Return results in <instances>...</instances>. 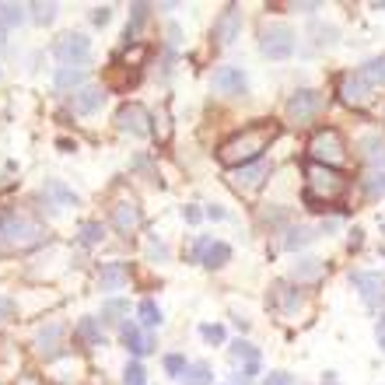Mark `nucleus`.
<instances>
[{"mask_svg":"<svg viewBox=\"0 0 385 385\" xmlns=\"http://www.w3.org/2000/svg\"><path fill=\"white\" fill-rule=\"evenodd\" d=\"M281 133V126L273 120H256L249 126H242L235 137H228L221 147H217V161L228 165V169H242V165H252L263 158V151L273 144V137Z\"/></svg>","mask_w":385,"mask_h":385,"instance_id":"nucleus-1","label":"nucleus"},{"mask_svg":"<svg viewBox=\"0 0 385 385\" xmlns=\"http://www.w3.org/2000/svg\"><path fill=\"white\" fill-rule=\"evenodd\" d=\"M347 176L329 169V165H315L308 161L305 165V203L312 210H326L329 203H337L344 193H347Z\"/></svg>","mask_w":385,"mask_h":385,"instance_id":"nucleus-2","label":"nucleus"},{"mask_svg":"<svg viewBox=\"0 0 385 385\" xmlns=\"http://www.w3.org/2000/svg\"><path fill=\"white\" fill-rule=\"evenodd\" d=\"M308 154H312L315 165H329V169H337V165L347 161V140L340 137V130L326 126V130L312 133V140H308Z\"/></svg>","mask_w":385,"mask_h":385,"instance_id":"nucleus-3","label":"nucleus"},{"mask_svg":"<svg viewBox=\"0 0 385 385\" xmlns=\"http://www.w3.org/2000/svg\"><path fill=\"white\" fill-rule=\"evenodd\" d=\"M42 228L28 217H4L0 221V245H11V249H32L42 242Z\"/></svg>","mask_w":385,"mask_h":385,"instance_id":"nucleus-4","label":"nucleus"},{"mask_svg":"<svg viewBox=\"0 0 385 385\" xmlns=\"http://www.w3.org/2000/svg\"><path fill=\"white\" fill-rule=\"evenodd\" d=\"M294 32L288 25H266L259 32V53L266 60H288L291 53H294Z\"/></svg>","mask_w":385,"mask_h":385,"instance_id":"nucleus-5","label":"nucleus"},{"mask_svg":"<svg viewBox=\"0 0 385 385\" xmlns=\"http://www.w3.org/2000/svg\"><path fill=\"white\" fill-rule=\"evenodd\" d=\"M350 284H354V291L361 294V301L368 308H382V301H385V273L357 270V273H350Z\"/></svg>","mask_w":385,"mask_h":385,"instance_id":"nucleus-6","label":"nucleus"},{"mask_svg":"<svg viewBox=\"0 0 385 385\" xmlns=\"http://www.w3.org/2000/svg\"><path fill=\"white\" fill-rule=\"evenodd\" d=\"M326 109V95H319V91H312V88H301V91H294L291 98H288V116L294 120V123H312L319 113Z\"/></svg>","mask_w":385,"mask_h":385,"instance_id":"nucleus-7","label":"nucleus"},{"mask_svg":"<svg viewBox=\"0 0 385 385\" xmlns=\"http://www.w3.org/2000/svg\"><path fill=\"white\" fill-rule=\"evenodd\" d=\"M53 57H57L64 67H84L88 57H91V42H88V35H81V32L64 35L57 46H53Z\"/></svg>","mask_w":385,"mask_h":385,"instance_id":"nucleus-8","label":"nucleus"},{"mask_svg":"<svg viewBox=\"0 0 385 385\" xmlns=\"http://www.w3.org/2000/svg\"><path fill=\"white\" fill-rule=\"evenodd\" d=\"M270 172H273V165L266 161V158H259V161H252V165H242V169H232V176H228V182L238 189V193H256L266 179H270Z\"/></svg>","mask_w":385,"mask_h":385,"instance_id":"nucleus-9","label":"nucleus"},{"mask_svg":"<svg viewBox=\"0 0 385 385\" xmlns=\"http://www.w3.org/2000/svg\"><path fill=\"white\" fill-rule=\"evenodd\" d=\"M151 123H154L151 113H147L144 105H137V102L123 105L120 113H116V126H120L123 133H130V137H151V133H154Z\"/></svg>","mask_w":385,"mask_h":385,"instance_id":"nucleus-10","label":"nucleus"},{"mask_svg":"<svg viewBox=\"0 0 385 385\" xmlns=\"http://www.w3.org/2000/svg\"><path fill=\"white\" fill-rule=\"evenodd\" d=\"M193 259L203 263L207 270H217V266H225V263L232 259V245H228V242H214V238H196Z\"/></svg>","mask_w":385,"mask_h":385,"instance_id":"nucleus-11","label":"nucleus"},{"mask_svg":"<svg viewBox=\"0 0 385 385\" xmlns=\"http://www.w3.org/2000/svg\"><path fill=\"white\" fill-rule=\"evenodd\" d=\"M214 35H217V42H221V46H232L242 35V8L238 4H228L221 11V18L214 21Z\"/></svg>","mask_w":385,"mask_h":385,"instance_id":"nucleus-12","label":"nucleus"},{"mask_svg":"<svg viewBox=\"0 0 385 385\" xmlns=\"http://www.w3.org/2000/svg\"><path fill=\"white\" fill-rule=\"evenodd\" d=\"M214 88L221 91V95H245L249 77H245V71H242V67L225 64V67H217V71H214Z\"/></svg>","mask_w":385,"mask_h":385,"instance_id":"nucleus-13","label":"nucleus"},{"mask_svg":"<svg viewBox=\"0 0 385 385\" xmlns=\"http://www.w3.org/2000/svg\"><path fill=\"white\" fill-rule=\"evenodd\" d=\"M371 84L361 77V71H350V74H344L340 77V98L347 102V105H354V109H361L368 98H371Z\"/></svg>","mask_w":385,"mask_h":385,"instance_id":"nucleus-14","label":"nucleus"},{"mask_svg":"<svg viewBox=\"0 0 385 385\" xmlns=\"http://www.w3.org/2000/svg\"><path fill=\"white\" fill-rule=\"evenodd\" d=\"M64 337H67V329L60 322H49L46 329H39V337H35V350L42 357H57L64 350Z\"/></svg>","mask_w":385,"mask_h":385,"instance_id":"nucleus-15","label":"nucleus"},{"mask_svg":"<svg viewBox=\"0 0 385 385\" xmlns=\"http://www.w3.org/2000/svg\"><path fill=\"white\" fill-rule=\"evenodd\" d=\"M270 305L277 308V312H284V315H298V308H301V294H298V288L277 281V284L270 288Z\"/></svg>","mask_w":385,"mask_h":385,"instance_id":"nucleus-16","label":"nucleus"},{"mask_svg":"<svg viewBox=\"0 0 385 385\" xmlns=\"http://www.w3.org/2000/svg\"><path fill=\"white\" fill-rule=\"evenodd\" d=\"M140 221H144V217H140V207L133 200H123V203L113 207V225H116L120 235H133L140 228Z\"/></svg>","mask_w":385,"mask_h":385,"instance_id":"nucleus-17","label":"nucleus"},{"mask_svg":"<svg viewBox=\"0 0 385 385\" xmlns=\"http://www.w3.org/2000/svg\"><path fill=\"white\" fill-rule=\"evenodd\" d=\"M357 151H361V161L371 165V172L385 169V137L382 133H364L361 144H357Z\"/></svg>","mask_w":385,"mask_h":385,"instance_id":"nucleus-18","label":"nucleus"},{"mask_svg":"<svg viewBox=\"0 0 385 385\" xmlns=\"http://www.w3.org/2000/svg\"><path fill=\"white\" fill-rule=\"evenodd\" d=\"M102 102H105V91H102V88H81V91L71 95V109H74L77 116H91V113H98Z\"/></svg>","mask_w":385,"mask_h":385,"instance_id":"nucleus-19","label":"nucleus"},{"mask_svg":"<svg viewBox=\"0 0 385 385\" xmlns=\"http://www.w3.org/2000/svg\"><path fill=\"white\" fill-rule=\"evenodd\" d=\"M326 273V263L322 259H315V256H305V259H298L294 266H291V277H294V284H315L319 277Z\"/></svg>","mask_w":385,"mask_h":385,"instance_id":"nucleus-20","label":"nucleus"},{"mask_svg":"<svg viewBox=\"0 0 385 385\" xmlns=\"http://www.w3.org/2000/svg\"><path fill=\"white\" fill-rule=\"evenodd\" d=\"M123 344H126V350L130 354H147V350H154V340L147 337V333H140V326L137 322H123Z\"/></svg>","mask_w":385,"mask_h":385,"instance_id":"nucleus-21","label":"nucleus"},{"mask_svg":"<svg viewBox=\"0 0 385 385\" xmlns=\"http://www.w3.org/2000/svg\"><path fill=\"white\" fill-rule=\"evenodd\" d=\"M42 196H46V200H53L57 207H77V193H74L67 182H60V179H46Z\"/></svg>","mask_w":385,"mask_h":385,"instance_id":"nucleus-22","label":"nucleus"},{"mask_svg":"<svg viewBox=\"0 0 385 385\" xmlns=\"http://www.w3.org/2000/svg\"><path fill=\"white\" fill-rule=\"evenodd\" d=\"M126 284V263H105L98 270V288L102 291H120Z\"/></svg>","mask_w":385,"mask_h":385,"instance_id":"nucleus-23","label":"nucleus"},{"mask_svg":"<svg viewBox=\"0 0 385 385\" xmlns=\"http://www.w3.org/2000/svg\"><path fill=\"white\" fill-rule=\"evenodd\" d=\"M312 242H315V232L305 228V225H298V228H284V235H281V249H288V252L305 249V245H312Z\"/></svg>","mask_w":385,"mask_h":385,"instance_id":"nucleus-24","label":"nucleus"},{"mask_svg":"<svg viewBox=\"0 0 385 385\" xmlns=\"http://www.w3.org/2000/svg\"><path fill=\"white\" fill-rule=\"evenodd\" d=\"M53 84H57L60 91H81V84H84V67H60L57 74H53Z\"/></svg>","mask_w":385,"mask_h":385,"instance_id":"nucleus-25","label":"nucleus"},{"mask_svg":"<svg viewBox=\"0 0 385 385\" xmlns=\"http://www.w3.org/2000/svg\"><path fill=\"white\" fill-rule=\"evenodd\" d=\"M228 354H232V361H235V364H242V368L263 364V361H259V350H256L249 340H235V344L228 347Z\"/></svg>","mask_w":385,"mask_h":385,"instance_id":"nucleus-26","label":"nucleus"},{"mask_svg":"<svg viewBox=\"0 0 385 385\" xmlns=\"http://www.w3.org/2000/svg\"><path fill=\"white\" fill-rule=\"evenodd\" d=\"M361 77H364L371 88L385 84V53H382V57H371V60L361 67Z\"/></svg>","mask_w":385,"mask_h":385,"instance_id":"nucleus-27","label":"nucleus"},{"mask_svg":"<svg viewBox=\"0 0 385 385\" xmlns=\"http://www.w3.org/2000/svg\"><path fill=\"white\" fill-rule=\"evenodd\" d=\"M98 322H102V319H91V315H88V319H81V322H77V329H74V333H77V340H88V344H102V347H105Z\"/></svg>","mask_w":385,"mask_h":385,"instance_id":"nucleus-28","label":"nucleus"},{"mask_svg":"<svg viewBox=\"0 0 385 385\" xmlns=\"http://www.w3.org/2000/svg\"><path fill=\"white\" fill-rule=\"evenodd\" d=\"M361 189H364V196H371V200L385 196V169H378V172H368V176L361 179Z\"/></svg>","mask_w":385,"mask_h":385,"instance_id":"nucleus-29","label":"nucleus"},{"mask_svg":"<svg viewBox=\"0 0 385 385\" xmlns=\"http://www.w3.org/2000/svg\"><path fill=\"white\" fill-rule=\"evenodd\" d=\"M25 21V8L18 4H0V32L4 28H18Z\"/></svg>","mask_w":385,"mask_h":385,"instance_id":"nucleus-30","label":"nucleus"},{"mask_svg":"<svg viewBox=\"0 0 385 385\" xmlns=\"http://www.w3.org/2000/svg\"><path fill=\"white\" fill-rule=\"evenodd\" d=\"M151 11H154L151 4H133V8H130V25H126V39H130V42H133L137 28H140V25L151 18Z\"/></svg>","mask_w":385,"mask_h":385,"instance_id":"nucleus-31","label":"nucleus"},{"mask_svg":"<svg viewBox=\"0 0 385 385\" xmlns=\"http://www.w3.org/2000/svg\"><path fill=\"white\" fill-rule=\"evenodd\" d=\"M105 238V228L98 225V221H84L81 228H77V242L81 245H98Z\"/></svg>","mask_w":385,"mask_h":385,"instance_id":"nucleus-32","label":"nucleus"},{"mask_svg":"<svg viewBox=\"0 0 385 385\" xmlns=\"http://www.w3.org/2000/svg\"><path fill=\"white\" fill-rule=\"evenodd\" d=\"M126 312H130V301L109 298V301L102 305V322H120V315H126Z\"/></svg>","mask_w":385,"mask_h":385,"instance_id":"nucleus-33","label":"nucleus"},{"mask_svg":"<svg viewBox=\"0 0 385 385\" xmlns=\"http://www.w3.org/2000/svg\"><path fill=\"white\" fill-rule=\"evenodd\" d=\"M137 315H140V322L147 326V329H154V326H161V308L151 301V298H144L140 305H137Z\"/></svg>","mask_w":385,"mask_h":385,"instance_id":"nucleus-34","label":"nucleus"},{"mask_svg":"<svg viewBox=\"0 0 385 385\" xmlns=\"http://www.w3.org/2000/svg\"><path fill=\"white\" fill-rule=\"evenodd\" d=\"M186 385H214V375L207 364H189L186 368Z\"/></svg>","mask_w":385,"mask_h":385,"instance_id":"nucleus-35","label":"nucleus"},{"mask_svg":"<svg viewBox=\"0 0 385 385\" xmlns=\"http://www.w3.org/2000/svg\"><path fill=\"white\" fill-rule=\"evenodd\" d=\"M28 11H32V21L35 25H49L53 18H57V4H32Z\"/></svg>","mask_w":385,"mask_h":385,"instance_id":"nucleus-36","label":"nucleus"},{"mask_svg":"<svg viewBox=\"0 0 385 385\" xmlns=\"http://www.w3.org/2000/svg\"><path fill=\"white\" fill-rule=\"evenodd\" d=\"M123 385H147V371L133 361V364H126V371H123Z\"/></svg>","mask_w":385,"mask_h":385,"instance_id":"nucleus-37","label":"nucleus"},{"mask_svg":"<svg viewBox=\"0 0 385 385\" xmlns=\"http://www.w3.org/2000/svg\"><path fill=\"white\" fill-rule=\"evenodd\" d=\"M186 368H189V364H186V357H182V354H169V357H165V371H169L172 378H182V375H186Z\"/></svg>","mask_w":385,"mask_h":385,"instance_id":"nucleus-38","label":"nucleus"},{"mask_svg":"<svg viewBox=\"0 0 385 385\" xmlns=\"http://www.w3.org/2000/svg\"><path fill=\"white\" fill-rule=\"evenodd\" d=\"M147 256H151L154 263H165V259H169V245H165L161 238H151V242H147Z\"/></svg>","mask_w":385,"mask_h":385,"instance_id":"nucleus-39","label":"nucleus"},{"mask_svg":"<svg viewBox=\"0 0 385 385\" xmlns=\"http://www.w3.org/2000/svg\"><path fill=\"white\" fill-rule=\"evenodd\" d=\"M200 337L207 344H225V326H200Z\"/></svg>","mask_w":385,"mask_h":385,"instance_id":"nucleus-40","label":"nucleus"},{"mask_svg":"<svg viewBox=\"0 0 385 385\" xmlns=\"http://www.w3.org/2000/svg\"><path fill=\"white\" fill-rule=\"evenodd\" d=\"M263 385H294V375H288V371H270L263 378Z\"/></svg>","mask_w":385,"mask_h":385,"instance_id":"nucleus-41","label":"nucleus"},{"mask_svg":"<svg viewBox=\"0 0 385 385\" xmlns=\"http://www.w3.org/2000/svg\"><path fill=\"white\" fill-rule=\"evenodd\" d=\"M15 312H18L15 298H4V294H0V322H8V319H15Z\"/></svg>","mask_w":385,"mask_h":385,"instance_id":"nucleus-42","label":"nucleus"},{"mask_svg":"<svg viewBox=\"0 0 385 385\" xmlns=\"http://www.w3.org/2000/svg\"><path fill=\"white\" fill-rule=\"evenodd\" d=\"M109 18H113V8H95V11H91V21H95V25H105Z\"/></svg>","mask_w":385,"mask_h":385,"instance_id":"nucleus-43","label":"nucleus"},{"mask_svg":"<svg viewBox=\"0 0 385 385\" xmlns=\"http://www.w3.org/2000/svg\"><path fill=\"white\" fill-rule=\"evenodd\" d=\"M182 217H186L189 225H196L200 217H203V210H200V207H186V210H182Z\"/></svg>","mask_w":385,"mask_h":385,"instance_id":"nucleus-44","label":"nucleus"},{"mask_svg":"<svg viewBox=\"0 0 385 385\" xmlns=\"http://www.w3.org/2000/svg\"><path fill=\"white\" fill-rule=\"evenodd\" d=\"M375 337H378V347H382V354H385V315H382L378 326H375Z\"/></svg>","mask_w":385,"mask_h":385,"instance_id":"nucleus-45","label":"nucleus"},{"mask_svg":"<svg viewBox=\"0 0 385 385\" xmlns=\"http://www.w3.org/2000/svg\"><path fill=\"white\" fill-rule=\"evenodd\" d=\"M165 35H169V46H179V35H182V32H179V25L172 21L169 28H165Z\"/></svg>","mask_w":385,"mask_h":385,"instance_id":"nucleus-46","label":"nucleus"},{"mask_svg":"<svg viewBox=\"0 0 385 385\" xmlns=\"http://www.w3.org/2000/svg\"><path fill=\"white\" fill-rule=\"evenodd\" d=\"M203 214H207V217H214V221H221V217H225V210H221V207H217V203H214V207H207Z\"/></svg>","mask_w":385,"mask_h":385,"instance_id":"nucleus-47","label":"nucleus"},{"mask_svg":"<svg viewBox=\"0 0 385 385\" xmlns=\"http://www.w3.org/2000/svg\"><path fill=\"white\" fill-rule=\"evenodd\" d=\"M298 11H301V15H315V11H319V4H298Z\"/></svg>","mask_w":385,"mask_h":385,"instance_id":"nucleus-48","label":"nucleus"},{"mask_svg":"<svg viewBox=\"0 0 385 385\" xmlns=\"http://www.w3.org/2000/svg\"><path fill=\"white\" fill-rule=\"evenodd\" d=\"M322 385H340V378H337L333 371H326V378H322Z\"/></svg>","mask_w":385,"mask_h":385,"instance_id":"nucleus-49","label":"nucleus"},{"mask_svg":"<svg viewBox=\"0 0 385 385\" xmlns=\"http://www.w3.org/2000/svg\"><path fill=\"white\" fill-rule=\"evenodd\" d=\"M0 49H8V42H4V32H0Z\"/></svg>","mask_w":385,"mask_h":385,"instance_id":"nucleus-50","label":"nucleus"}]
</instances>
